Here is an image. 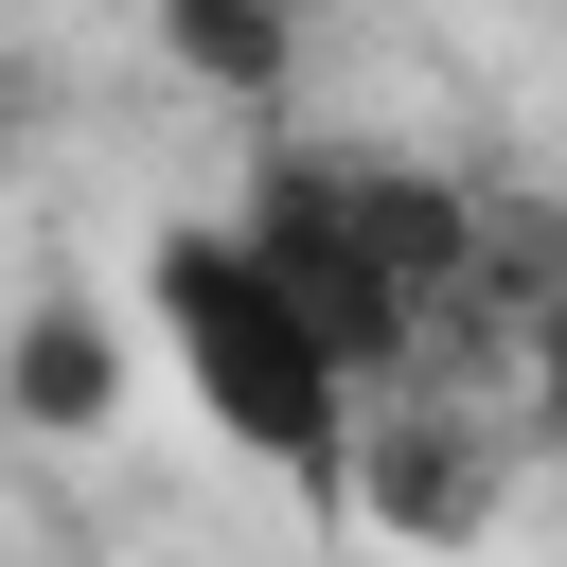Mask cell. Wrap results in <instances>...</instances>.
Returning <instances> with one entry per match:
<instances>
[{
    "label": "cell",
    "mask_w": 567,
    "mask_h": 567,
    "mask_svg": "<svg viewBox=\"0 0 567 567\" xmlns=\"http://www.w3.org/2000/svg\"><path fill=\"white\" fill-rule=\"evenodd\" d=\"M106 390H124V354H106V301L89 284H35L18 319H0V425H106Z\"/></svg>",
    "instance_id": "obj_2"
},
{
    "label": "cell",
    "mask_w": 567,
    "mask_h": 567,
    "mask_svg": "<svg viewBox=\"0 0 567 567\" xmlns=\"http://www.w3.org/2000/svg\"><path fill=\"white\" fill-rule=\"evenodd\" d=\"M159 35H177V71H213L230 106H284V71H301V0H159Z\"/></svg>",
    "instance_id": "obj_3"
},
{
    "label": "cell",
    "mask_w": 567,
    "mask_h": 567,
    "mask_svg": "<svg viewBox=\"0 0 567 567\" xmlns=\"http://www.w3.org/2000/svg\"><path fill=\"white\" fill-rule=\"evenodd\" d=\"M142 319H159V354H177V390H195V425H213V443H248V461H284V478H319V496H337L354 372H337V354H319V319L248 266V230H230V213H177V230L142 248Z\"/></svg>",
    "instance_id": "obj_1"
}]
</instances>
